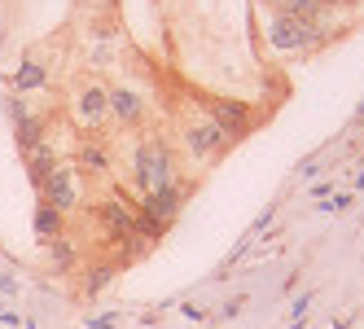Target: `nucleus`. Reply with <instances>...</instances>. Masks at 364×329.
<instances>
[{
  "instance_id": "3",
  "label": "nucleus",
  "mask_w": 364,
  "mask_h": 329,
  "mask_svg": "<svg viewBox=\"0 0 364 329\" xmlns=\"http://www.w3.org/2000/svg\"><path fill=\"white\" fill-rule=\"evenodd\" d=\"M101 215H106V229H110L114 237H123V233H132V229H136V211L127 207V202H110V207L101 211Z\"/></svg>"
},
{
  "instance_id": "9",
  "label": "nucleus",
  "mask_w": 364,
  "mask_h": 329,
  "mask_svg": "<svg viewBox=\"0 0 364 329\" xmlns=\"http://www.w3.org/2000/svg\"><path fill=\"white\" fill-rule=\"evenodd\" d=\"M44 84V70L40 66H22L18 70V88H40Z\"/></svg>"
},
{
  "instance_id": "5",
  "label": "nucleus",
  "mask_w": 364,
  "mask_h": 329,
  "mask_svg": "<svg viewBox=\"0 0 364 329\" xmlns=\"http://www.w3.org/2000/svg\"><path fill=\"white\" fill-rule=\"evenodd\" d=\"M110 110H114L119 119H127V123H136V119H141V101H136L132 92H114V97H110Z\"/></svg>"
},
{
  "instance_id": "11",
  "label": "nucleus",
  "mask_w": 364,
  "mask_h": 329,
  "mask_svg": "<svg viewBox=\"0 0 364 329\" xmlns=\"http://www.w3.org/2000/svg\"><path fill=\"white\" fill-rule=\"evenodd\" d=\"M53 250H58V268H66V264H70V246H66V242H58Z\"/></svg>"
},
{
  "instance_id": "4",
  "label": "nucleus",
  "mask_w": 364,
  "mask_h": 329,
  "mask_svg": "<svg viewBox=\"0 0 364 329\" xmlns=\"http://www.w3.org/2000/svg\"><path fill=\"white\" fill-rule=\"evenodd\" d=\"M220 141H224V132H220V128H189V145L198 149V154H211Z\"/></svg>"
},
{
  "instance_id": "8",
  "label": "nucleus",
  "mask_w": 364,
  "mask_h": 329,
  "mask_svg": "<svg viewBox=\"0 0 364 329\" xmlns=\"http://www.w3.org/2000/svg\"><path fill=\"white\" fill-rule=\"evenodd\" d=\"M36 229H40V237H48V229H62V220H58V211L53 207H40V220H36Z\"/></svg>"
},
{
  "instance_id": "6",
  "label": "nucleus",
  "mask_w": 364,
  "mask_h": 329,
  "mask_svg": "<svg viewBox=\"0 0 364 329\" xmlns=\"http://www.w3.org/2000/svg\"><path fill=\"white\" fill-rule=\"evenodd\" d=\"M215 128H220V132H224V128L242 132V128H246V119L237 114V106H215Z\"/></svg>"
},
{
  "instance_id": "7",
  "label": "nucleus",
  "mask_w": 364,
  "mask_h": 329,
  "mask_svg": "<svg viewBox=\"0 0 364 329\" xmlns=\"http://www.w3.org/2000/svg\"><path fill=\"white\" fill-rule=\"evenodd\" d=\"M80 114H84V119H101V114H106V97H101L97 88L84 92V97H80Z\"/></svg>"
},
{
  "instance_id": "1",
  "label": "nucleus",
  "mask_w": 364,
  "mask_h": 329,
  "mask_svg": "<svg viewBox=\"0 0 364 329\" xmlns=\"http://www.w3.org/2000/svg\"><path fill=\"white\" fill-rule=\"evenodd\" d=\"M136 176H141V185L149 189V193H167V189H176L171 180V158H167V149L163 145H141V154H136Z\"/></svg>"
},
{
  "instance_id": "10",
  "label": "nucleus",
  "mask_w": 364,
  "mask_h": 329,
  "mask_svg": "<svg viewBox=\"0 0 364 329\" xmlns=\"http://www.w3.org/2000/svg\"><path fill=\"white\" fill-rule=\"evenodd\" d=\"M84 167H97L101 171V167H106V154H101L97 145H84Z\"/></svg>"
},
{
  "instance_id": "2",
  "label": "nucleus",
  "mask_w": 364,
  "mask_h": 329,
  "mask_svg": "<svg viewBox=\"0 0 364 329\" xmlns=\"http://www.w3.org/2000/svg\"><path fill=\"white\" fill-rule=\"evenodd\" d=\"M44 193H48V207H53V211L75 207V185H70V176H48V180H44Z\"/></svg>"
}]
</instances>
